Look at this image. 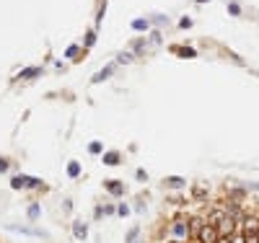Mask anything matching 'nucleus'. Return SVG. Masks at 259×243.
Masks as SVG:
<instances>
[{"label":"nucleus","mask_w":259,"mask_h":243,"mask_svg":"<svg viewBox=\"0 0 259 243\" xmlns=\"http://www.w3.org/2000/svg\"><path fill=\"white\" fill-rule=\"evenodd\" d=\"M218 240H220V230L215 225L205 222V228L200 230V236H197V243H218Z\"/></svg>","instance_id":"nucleus-1"},{"label":"nucleus","mask_w":259,"mask_h":243,"mask_svg":"<svg viewBox=\"0 0 259 243\" xmlns=\"http://www.w3.org/2000/svg\"><path fill=\"white\" fill-rule=\"evenodd\" d=\"M218 230H220V236H223V238H231V236H236V233H238V222H236L231 215H225V220L218 225Z\"/></svg>","instance_id":"nucleus-2"},{"label":"nucleus","mask_w":259,"mask_h":243,"mask_svg":"<svg viewBox=\"0 0 259 243\" xmlns=\"http://www.w3.org/2000/svg\"><path fill=\"white\" fill-rule=\"evenodd\" d=\"M171 233H174L176 240H189V222L174 220V222H171Z\"/></svg>","instance_id":"nucleus-3"},{"label":"nucleus","mask_w":259,"mask_h":243,"mask_svg":"<svg viewBox=\"0 0 259 243\" xmlns=\"http://www.w3.org/2000/svg\"><path fill=\"white\" fill-rule=\"evenodd\" d=\"M207 194H210L207 181H194V184H192V200H194V202H205Z\"/></svg>","instance_id":"nucleus-4"},{"label":"nucleus","mask_w":259,"mask_h":243,"mask_svg":"<svg viewBox=\"0 0 259 243\" xmlns=\"http://www.w3.org/2000/svg\"><path fill=\"white\" fill-rule=\"evenodd\" d=\"M225 215H228V212H225V207H212V210L207 212L205 222H207V225H215V228H218V225L225 220Z\"/></svg>","instance_id":"nucleus-5"},{"label":"nucleus","mask_w":259,"mask_h":243,"mask_svg":"<svg viewBox=\"0 0 259 243\" xmlns=\"http://www.w3.org/2000/svg\"><path fill=\"white\" fill-rule=\"evenodd\" d=\"M243 200H246V189H241V186H228V202L243 204Z\"/></svg>","instance_id":"nucleus-6"},{"label":"nucleus","mask_w":259,"mask_h":243,"mask_svg":"<svg viewBox=\"0 0 259 243\" xmlns=\"http://www.w3.org/2000/svg\"><path fill=\"white\" fill-rule=\"evenodd\" d=\"M104 189L109 192L112 196H122V194H125V184H122V181H117V178L104 181Z\"/></svg>","instance_id":"nucleus-7"},{"label":"nucleus","mask_w":259,"mask_h":243,"mask_svg":"<svg viewBox=\"0 0 259 243\" xmlns=\"http://www.w3.org/2000/svg\"><path fill=\"white\" fill-rule=\"evenodd\" d=\"M241 228H243V233H259V218H256V215H249V212H246V218H243Z\"/></svg>","instance_id":"nucleus-8"},{"label":"nucleus","mask_w":259,"mask_h":243,"mask_svg":"<svg viewBox=\"0 0 259 243\" xmlns=\"http://www.w3.org/2000/svg\"><path fill=\"white\" fill-rule=\"evenodd\" d=\"M202 228H205V220H202V218H192V220H189V238L197 240V236H200Z\"/></svg>","instance_id":"nucleus-9"},{"label":"nucleus","mask_w":259,"mask_h":243,"mask_svg":"<svg viewBox=\"0 0 259 243\" xmlns=\"http://www.w3.org/2000/svg\"><path fill=\"white\" fill-rule=\"evenodd\" d=\"M73 236L78 238V240H83V238L88 236V228H86L81 220H75V222H73Z\"/></svg>","instance_id":"nucleus-10"},{"label":"nucleus","mask_w":259,"mask_h":243,"mask_svg":"<svg viewBox=\"0 0 259 243\" xmlns=\"http://www.w3.org/2000/svg\"><path fill=\"white\" fill-rule=\"evenodd\" d=\"M29 184H32V178H29V176H13V178H11V186H13V189H24V186H29Z\"/></svg>","instance_id":"nucleus-11"},{"label":"nucleus","mask_w":259,"mask_h":243,"mask_svg":"<svg viewBox=\"0 0 259 243\" xmlns=\"http://www.w3.org/2000/svg\"><path fill=\"white\" fill-rule=\"evenodd\" d=\"M166 186H171V189H181V186H184V178H181V176H169V178H166Z\"/></svg>","instance_id":"nucleus-12"},{"label":"nucleus","mask_w":259,"mask_h":243,"mask_svg":"<svg viewBox=\"0 0 259 243\" xmlns=\"http://www.w3.org/2000/svg\"><path fill=\"white\" fill-rule=\"evenodd\" d=\"M104 163L106 166H117L119 163V153H114V150H112V153H104Z\"/></svg>","instance_id":"nucleus-13"},{"label":"nucleus","mask_w":259,"mask_h":243,"mask_svg":"<svg viewBox=\"0 0 259 243\" xmlns=\"http://www.w3.org/2000/svg\"><path fill=\"white\" fill-rule=\"evenodd\" d=\"M68 176H70V178H78V176H81V166L75 163V160L68 166Z\"/></svg>","instance_id":"nucleus-14"},{"label":"nucleus","mask_w":259,"mask_h":243,"mask_svg":"<svg viewBox=\"0 0 259 243\" xmlns=\"http://www.w3.org/2000/svg\"><path fill=\"white\" fill-rule=\"evenodd\" d=\"M132 28H135V32H145V28H148V21H143V18L132 21Z\"/></svg>","instance_id":"nucleus-15"},{"label":"nucleus","mask_w":259,"mask_h":243,"mask_svg":"<svg viewBox=\"0 0 259 243\" xmlns=\"http://www.w3.org/2000/svg\"><path fill=\"white\" fill-rule=\"evenodd\" d=\"M34 75H39V68H29L21 72V78H34Z\"/></svg>","instance_id":"nucleus-16"},{"label":"nucleus","mask_w":259,"mask_h":243,"mask_svg":"<svg viewBox=\"0 0 259 243\" xmlns=\"http://www.w3.org/2000/svg\"><path fill=\"white\" fill-rule=\"evenodd\" d=\"M37 218H39V207L32 204V207H29V220H37Z\"/></svg>","instance_id":"nucleus-17"},{"label":"nucleus","mask_w":259,"mask_h":243,"mask_svg":"<svg viewBox=\"0 0 259 243\" xmlns=\"http://www.w3.org/2000/svg\"><path fill=\"white\" fill-rule=\"evenodd\" d=\"M231 243H246V236H243V233H236V236H231Z\"/></svg>","instance_id":"nucleus-18"},{"label":"nucleus","mask_w":259,"mask_h":243,"mask_svg":"<svg viewBox=\"0 0 259 243\" xmlns=\"http://www.w3.org/2000/svg\"><path fill=\"white\" fill-rule=\"evenodd\" d=\"M138 240V228H132V230L127 233V243H135Z\"/></svg>","instance_id":"nucleus-19"},{"label":"nucleus","mask_w":259,"mask_h":243,"mask_svg":"<svg viewBox=\"0 0 259 243\" xmlns=\"http://www.w3.org/2000/svg\"><path fill=\"white\" fill-rule=\"evenodd\" d=\"M88 150H91L94 156H96V153H101V142H91V145H88Z\"/></svg>","instance_id":"nucleus-20"},{"label":"nucleus","mask_w":259,"mask_h":243,"mask_svg":"<svg viewBox=\"0 0 259 243\" xmlns=\"http://www.w3.org/2000/svg\"><path fill=\"white\" fill-rule=\"evenodd\" d=\"M109 72H112V68H106V70H101V72L96 75V78H94V80H96V83H99V80H104V78H106V75H109Z\"/></svg>","instance_id":"nucleus-21"},{"label":"nucleus","mask_w":259,"mask_h":243,"mask_svg":"<svg viewBox=\"0 0 259 243\" xmlns=\"http://www.w3.org/2000/svg\"><path fill=\"white\" fill-rule=\"evenodd\" d=\"M130 60H132L130 52H122V54H119V62H130Z\"/></svg>","instance_id":"nucleus-22"},{"label":"nucleus","mask_w":259,"mask_h":243,"mask_svg":"<svg viewBox=\"0 0 259 243\" xmlns=\"http://www.w3.org/2000/svg\"><path fill=\"white\" fill-rule=\"evenodd\" d=\"M181 57H194V50H176Z\"/></svg>","instance_id":"nucleus-23"},{"label":"nucleus","mask_w":259,"mask_h":243,"mask_svg":"<svg viewBox=\"0 0 259 243\" xmlns=\"http://www.w3.org/2000/svg\"><path fill=\"white\" fill-rule=\"evenodd\" d=\"M228 10H231V13H233V16H238V13H241V8H238L236 3H231V6H228Z\"/></svg>","instance_id":"nucleus-24"},{"label":"nucleus","mask_w":259,"mask_h":243,"mask_svg":"<svg viewBox=\"0 0 259 243\" xmlns=\"http://www.w3.org/2000/svg\"><path fill=\"white\" fill-rule=\"evenodd\" d=\"M0 171H8V160L6 158H0Z\"/></svg>","instance_id":"nucleus-25"},{"label":"nucleus","mask_w":259,"mask_h":243,"mask_svg":"<svg viewBox=\"0 0 259 243\" xmlns=\"http://www.w3.org/2000/svg\"><path fill=\"white\" fill-rule=\"evenodd\" d=\"M135 176H138V178H140V181H145V178H148V174H145V171H143V168H140V171H138V174H135Z\"/></svg>","instance_id":"nucleus-26"},{"label":"nucleus","mask_w":259,"mask_h":243,"mask_svg":"<svg viewBox=\"0 0 259 243\" xmlns=\"http://www.w3.org/2000/svg\"><path fill=\"white\" fill-rule=\"evenodd\" d=\"M218 243H231V238H223V236H220V240H218Z\"/></svg>","instance_id":"nucleus-27"},{"label":"nucleus","mask_w":259,"mask_h":243,"mask_svg":"<svg viewBox=\"0 0 259 243\" xmlns=\"http://www.w3.org/2000/svg\"><path fill=\"white\" fill-rule=\"evenodd\" d=\"M169 243H184V240H176V238H174V240H169Z\"/></svg>","instance_id":"nucleus-28"},{"label":"nucleus","mask_w":259,"mask_h":243,"mask_svg":"<svg viewBox=\"0 0 259 243\" xmlns=\"http://www.w3.org/2000/svg\"><path fill=\"white\" fill-rule=\"evenodd\" d=\"M197 3H205V0H197Z\"/></svg>","instance_id":"nucleus-29"}]
</instances>
